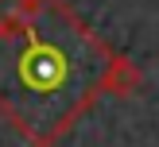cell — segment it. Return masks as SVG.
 Listing matches in <instances>:
<instances>
[{
	"label": "cell",
	"mask_w": 159,
	"mask_h": 147,
	"mask_svg": "<svg viewBox=\"0 0 159 147\" xmlns=\"http://www.w3.org/2000/svg\"><path fill=\"white\" fill-rule=\"evenodd\" d=\"M140 66L93 35L66 0H39L0 27V116L31 147H54L101 97H132Z\"/></svg>",
	"instance_id": "obj_1"
},
{
	"label": "cell",
	"mask_w": 159,
	"mask_h": 147,
	"mask_svg": "<svg viewBox=\"0 0 159 147\" xmlns=\"http://www.w3.org/2000/svg\"><path fill=\"white\" fill-rule=\"evenodd\" d=\"M35 4H39V0H0V27H16V23H23Z\"/></svg>",
	"instance_id": "obj_2"
}]
</instances>
